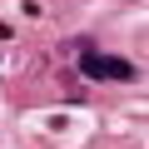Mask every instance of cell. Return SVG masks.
I'll list each match as a JSON object with an SVG mask.
<instances>
[{
	"label": "cell",
	"mask_w": 149,
	"mask_h": 149,
	"mask_svg": "<svg viewBox=\"0 0 149 149\" xmlns=\"http://www.w3.org/2000/svg\"><path fill=\"white\" fill-rule=\"evenodd\" d=\"M80 74H90V80H134V65L129 60H114V55H85L80 60Z\"/></svg>",
	"instance_id": "1"
},
{
	"label": "cell",
	"mask_w": 149,
	"mask_h": 149,
	"mask_svg": "<svg viewBox=\"0 0 149 149\" xmlns=\"http://www.w3.org/2000/svg\"><path fill=\"white\" fill-rule=\"evenodd\" d=\"M10 35H15V30H10V25H5V20H0V40H10Z\"/></svg>",
	"instance_id": "2"
}]
</instances>
